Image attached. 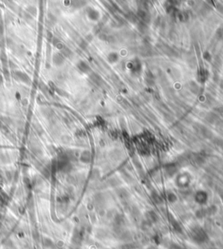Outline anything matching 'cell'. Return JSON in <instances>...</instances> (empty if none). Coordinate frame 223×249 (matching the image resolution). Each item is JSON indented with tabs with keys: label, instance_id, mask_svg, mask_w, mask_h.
<instances>
[{
	"label": "cell",
	"instance_id": "obj_1",
	"mask_svg": "<svg viewBox=\"0 0 223 249\" xmlns=\"http://www.w3.org/2000/svg\"><path fill=\"white\" fill-rule=\"evenodd\" d=\"M191 238H193L194 241H195L197 243H203L205 241H206V240L207 239L206 234L205 233L204 231L201 228H196L192 231Z\"/></svg>",
	"mask_w": 223,
	"mask_h": 249
},
{
	"label": "cell",
	"instance_id": "obj_2",
	"mask_svg": "<svg viewBox=\"0 0 223 249\" xmlns=\"http://www.w3.org/2000/svg\"><path fill=\"white\" fill-rule=\"evenodd\" d=\"M13 77L16 80L18 81H21L23 83H25V84H29L31 83V79L30 77L28 76L24 72H21V71H15L13 73Z\"/></svg>",
	"mask_w": 223,
	"mask_h": 249
},
{
	"label": "cell",
	"instance_id": "obj_3",
	"mask_svg": "<svg viewBox=\"0 0 223 249\" xmlns=\"http://www.w3.org/2000/svg\"><path fill=\"white\" fill-rule=\"evenodd\" d=\"M53 62L55 66H62L65 63V57L60 53H57L53 57Z\"/></svg>",
	"mask_w": 223,
	"mask_h": 249
},
{
	"label": "cell",
	"instance_id": "obj_4",
	"mask_svg": "<svg viewBox=\"0 0 223 249\" xmlns=\"http://www.w3.org/2000/svg\"><path fill=\"white\" fill-rule=\"evenodd\" d=\"M78 69H79L81 72H84V73H86V72H87V71L89 70V67H88L87 64H86V62H84V61H80V62L78 64Z\"/></svg>",
	"mask_w": 223,
	"mask_h": 249
},
{
	"label": "cell",
	"instance_id": "obj_5",
	"mask_svg": "<svg viewBox=\"0 0 223 249\" xmlns=\"http://www.w3.org/2000/svg\"><path fill=\"white\" fill-rule=\"evenodd\" d=\"M60 54L65 58H68L72 55V51H71L68 47L64 46V47L60 50Z\"/></svg>",
	"mask_w": 223,
	"mask_h": 249
},
{
	"label": "cell",
	"instance_id": "obj_6",
	"mask_svg": "<svg viewBox=\"0 0 223 249\" xmlns=\"http://www.w3.org/2000/svg\"><path fill=\"white\" fill-rule=\"evenodd\" d=\"M90 158V155L88 152H83L82 156H81V160L83 162H87Z\"/></svg>",
	"mask_w": 223,
	"mask_h": 249
},
{
	"label": "cell",
	"instance_id": "obj_7",
	"mask_svg": "<svg viewBox=\"0 0 223 249\" xmlns=\"http://www.w3.org/2000/svg\"><path fill=\"white\" fill-rule=\"evenodd\" d=\"M33 128H34L35 131H36L37 133H38V134H40L41 132H43L42 127H41L39 124H37V123H34V124H33Z\"/></svg>",
	"mask_w": 223,
	"mask_h": 249
},
{
	"label": "cell",
	"instance_id": "obj_8",
	"mask_svg": "<svg viewBox=\"0 0 223 249\" xmlns=\"http://www.w3.org/2000/svg\"><path fill=\"white\" fill-rule=\"evenodd\" d=\"M42 113H43V115H45V116H50V114L52 113V110L50 109H48V108H44L43 109H42Z\"/></svg>",
	"mask_w": 223,
	"mask_h": 249
},
{
	"label": "cell",
	"instance_id": "obj_9",
	"mask_svg": "<svg viewBox=\"0 0 223 249\" xmlns=\"http://www.w3.org/2000/svg\"><path fill=\"white\" fill-rule=\"evenodd\" d=\"M3 81V78H2V76L0 75V82H2Z\"/></svg>",
	"mask_w": 223,
	"mask_h": 249
}]
</instances>
